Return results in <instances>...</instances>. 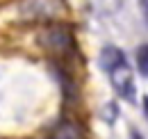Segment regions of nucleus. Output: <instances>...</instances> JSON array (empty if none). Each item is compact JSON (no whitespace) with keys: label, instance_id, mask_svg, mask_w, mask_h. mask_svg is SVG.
I'll list each match as a JSON object with an SVG mask.
<instances>
[{"label":"nucleus","instance_id":"f257e3e1","mask_svg":"<svg viewBox=\"0 0 148 139\" xmlns=\"http://www.w3.org/2000/svg\"><path fill=\"white\" fill-rule=\"evenodd\" d=\"M110 80L114 89H116V94L121 96V98H125V100H134V82H132V71H130L128 62H123V64H119L116 69L110 71Z\"/></svg>","mask_w":148,"mask_h":139},{"label":"nucleus","instance_id":"f03ea898","mask_svg":"<svg viewBox=\"0 0 148 139\" xmlns=\"http://www.w3.org/2000/svg\"><path fill=\"white\" fill-rule=\"evenodd\" d=\"M123 62H128L125 55L119 50V48H114V46H107V48L100 50V69L107 71V73H110L112 69H116L119 64H123Z\"/></svg>","mask_w":148,"mask_h":139},{"label":"nucleus","instance_id":"7ed1b4c3","mask_svg":"<svg viewBox=\"0 0 148 139\" xmlns=\"http://www.w3.org/2000/svg\"><path fill=\"white\" fill-rule=\"evenodd\" d=\"M53 139H84L80 128L73 125V123H59L53 132Z\"/></svg>","mask_w":148,"mask_h":139},{"label":"nucleus","instance_id":"20e7f679","mask_svg":"<svg viewBox=\"0 0 148 139\" xmlns=\"http://www.w3.org/2000/svg\"><path fill=\"white\" fill-rule=\"evenodd\" d=\"M46 36H48V46H50V48H64V46L69 43V41H66V34H64L62 30H50Z\"/></svg>","mask_w":148,"mask_h":139},{"label":"nucleus","instance_id":"39448f33","mask_svg":"<svg viewBox=\"0 0 148 139\" xmlns=\"http://www.w3.org/2000/svg\"><path fill=\"white\" fill-rule=\"evenodd\" d=\"M137 66L141 71V75H148V43L137 50Z\"/></svg>","mask_w":148,"mask_h":139},{"label":"nucleus","instance_id":"423d86ee","mask_svg":"<svg viewBox=\"0 0 148 139\" xmlns=\"http://www.w3.org/2000/svg\"><path fill=\"white\" fill-rule=\"evenodd\" d=\"M144 114H146V119H148V96L144 98Z\"/></svg>","mask_w":148,"mask_h":139},{"label":"nucleus","instance_id":"0eeeda50","mask_svg":"<svg viewBox=\"0 0 148 139\" xmlns=\"http://www.w3.org/2000/svg\"><path fill=\"white\" fill-rule=\"evenodd\" d=\"M146 21H148V0H146Z\"/></svg>","mask_w":148,"mask_h":139}]
</instances>
